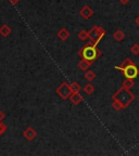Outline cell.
<instances>
[{
  "label": "cell",
  "instance_id": "obj_22",
  "mask_svg": "<svg viewBox=\"0 0 139 156\" xmlns=\"http://www.w3.org/2000/svg\"><path fill=\"white\" fill-rule=\"evenodd\" d=\"M10 1V3H11V5H16L17 3L20 2V0H9Z\"/></svg>",
  "mask_w": 139,
  "mask_h": 156
},
{
  "label": "cell",
  "instance_id": "obj_13",
  "mask_svg": "<svg viewBox=\"0 0 139 156\" xmlns=\"http://www.w3.org/2000/svg\"><path fill=\"white\" fill-rule=\"evenodd\" d=\"M134 86H135L134 79H130V78H125L124 81H123V83H122V87L125 88V89H128V90H130Z\"/></svg>",
  "mask_w": 139,
  "mask_h": 156
},
{
  "label": "cell",
  "instance_id": "obj_5",
  "mask_svg": "<svg viewBox=\"0 0 139 156\" xmlns=\"http://www.w3.org/2000/svg\"><path fill=\"white\" fill-rule=\"evenodd\" d=\"M72 92L73 91H72L71 85L68 83L66 81H62L56 89V93L61 98L62 100H68V98H70V95L72 94Z\"/></svg>",
  "mask_w": 139,
  "mask_h": 156
},
{
  "label": "cell",
  "instance_id": "obj_15",
  "mask_svg": "<svg viewBox=\"0 0 139 156\" xmlns=\"http://www.w3.org/2000/svg\"><path fill=\"white\" fill-rule=\"evenodd\" d=\"M83 89H84V91H85L86 94H88V95L93 94V93L95 92V90H96L95 86L91 85V83H87V85H85V86H84Z\"/></svg>",
  "mask_w": 139,
  "mask_h": 156
},
{
  "label": "cell",
  "instance_id": "obj_2",
  "mask_svg": "<svg viewBox=\"0 0 139 156\" xmlns=\"http://www.w3.org/2000/svg\"><path fill=\"white\" fill-rule=\"evenodd\" d=\"M98 46H96L93 41H89L83 47V48L78 51V55L81 56V58H85V60H88V61H96L98 58H100L102 52L97 48Z\"/></svg>",
  "mask_w": 139,
  "mask_h": 156
},
{
  "label": "cell",
  "instance_id": "obj_4",
  "mask_svg": "<svg viewBox=\"0 0 139 156\" xmlns=\"http://www.w3.org/2000/svg\"><path fill=\"white\" fill-rule=\"evenodd\" d=\"M88 33H89V40L93 41L96 46H98V44L105 36V29L100 26H97V25L91 27V29L88 30Z\"/></svg>",
  "mask_w": 139,
  "mask_h": 156
},
{
  "label": "cell",
  "instance_id": "obj_7",
  "mask_svg": "<svg viewBox=\"0 0 139 156\" xmlns=\"http://www.w3.org/2000/svg\"><path fill=\"white\" fill-rule=\"evenodd\" d=\"M23 136H24L27 141H33L37 136V131L33 127H27L26 129L23 131Z\"/></svg>",
  "mask_w": 139,
  "mask_h": 156
},
{
  "label": "cell",
  "instance_id": "obj_20",
  "mask_svg": "<svg viewBox=\"0 0 139 156\" xmlns=\"http://www.w3.org/2000/svg\"><path fill=\"white\" fill-rule=\"evenodd\" d=\"M7 129H8L7 126H5L3 122H0V136H2V134L5 133V131H7Z\"/></svg>",
  "mask_w": 139,
  "mask_h": 156
},
{
  "label": "cell",
  "instance_id": "obj_21",
  "mask_svg": "<svg viewBox=\"0 0 139 156\" xmlns=\"http://www.w3.org/2000/svg\"><path fill=\"white\" fill-rule=\"evenodd\" d=\"M5 118V112H2V111H0V122H2L3 119Z\"/></svg>",
  "mask_w": 139,
  "mask_h": 156
},
{
  "label": "cell",
  "instance_id": "obj_11",
  "mask_svg": "<svg viewBox=\"0 0 139 156\" xmlns=\"http://www.w3.org/2000/svg\"><path fill=\"white\" fill-rule=\"evenodd\" d=\"M125 36H126V35H125V33L123 32L122 29H116V30L114 32V34H113V38H114L117 42L123 41Z\"/></svg>",
  "mask_w": 139,
  "mask_h": 156
},
{
  "label": "cell",
  "instance_id": "obj_8",
  "mask_svg": "<svg viewBox=\"0 0 139 156\" xmlns=\"http://www.w3.org/2000/svg\"><path fill=\"white\" fill-rule=\"evenodd\" d=\"M68 99H70L72 104H74V105H78L83 102V95L79 92H72V94L70 95Z\"/></svg>",
  "mask_w": 139,
  "mask_h": 156
},
{
  "label": "cell",
  "instance_id": "obj_12",
  "mask_svg": "<svg viewBox=\"0 0 139 156\" xmlns=\"http://www.w3.org/2000/svg\"><path fill=\"white\" fill-rule=\"evenodd\" d=\"M11 27L9 26L8 24H3L0 26V35L2 37H8L10 34H11Z\"/></svg>",
  "mask_w": 139,
  "mask_h": 156
},
{
  "label": "cell",
  "instance_id": "obj_6",
  "mask_svg": "<svg viewBox=\"0 0 139 156\" xmlns=\"http://www.w3.org/2000/svg\"><path fill=\"white\" fill-rule=\"evenodd\" d=\"M93 13H95L93 9L91 7H89V5H84V7L79 10V15H81L84 20H89L93 15Z\"/></svg>",
  "mask_w": 139,
  "mask_h": 156
},
{
  "label": "cell",
  "instance_id": "obj_18",
  "mask_svg": "<svg viewBox=\"0 0 139 156\" xmlns=\"http://www.w3.org/2000/svg\"><path fill=\"white\" fill-rule=\"evenodd\" d=\"M112 107L114 108L115 111H121V110H123V108H125L124 105H123L122 103L120 102V101H117V100H113Z\"/></svg>",
  "mask_w": 139,
  "mask_h": 156
},
{
  "label": "cell",
  "instance_id": "obj_19",
  "mask_svg": "<svg viewBox=\"0 0 139 156\" xmlns=\"http://www.w3.org/2000/svg\"><path fill=\"white\" fill-rule=\"evenodd\" d=\"M130 52L135 55H139V44H134L130 47Z\"/></svg>",
  "mask_w": 139,
  "mask_h": 156
},
{
  "label": "cell",
  "instance_id": "obj_1",
  "mask_svg": "<svg viewBox=\"0 0 139 156\" xmlns=\"http://www.w3.org/2000/svg\"><path fill=\"white\" fill-rule=\"evenodd\" d=\"M115 69L121 71L125 78L130 79H136L139 76V67L130 60V58H125L122 64L115 66Z\"/></svg>",
  "mask_w": 139,
  "mask_h": 156
},
{
  "label": "cell",
  "instance_id": "obj_16",
  "mask_svg": "<svg viewBox=\"0 0 139 156\" xmlns=\"http://www.w3.org/2000/svg\"><path fill=\"white\" fill-rule=\"evenodd\" d=\"M85 79L87 81H89V83H91V81H93L97 78V75H96V73L95 72H93V71H87L85 73Z\"/></svg>",
  "mask_w": 139,
  "mask_h": 156
},
{
  "label": "cell",
  "instance_id": "obj_24",
  "mask_svg": "<svg viewBox=\"0 0 139 156\" xmlns=\"http://www.w3.org/2000/svg\"><path fill=\"white\" fill-rule=\"evenodd\" d=\"M135 23H136V24H137V25H138V26H139V15H138V16L136 17V19H135Z\"/></svg>",
  "mask_w": 139,
  "mask_h": 156
},
{
  "label": "cell",
  "instance_id": "obj_14",
  "mask_svg": "<svg viewBox=\"0 0 139 156\" xmlns=\"http://www.w3.org/2000/svg\"><path fill=\"white\" fill-rule=\"evenodd\" d=\"M77 37L79 40H82V41H86V40H88L89 39V33H88V30H85V29H82L81 32L77 34Z\"/></svg>",
  "mask_w": 139,
  "mask_h": 156
},
{
  "label": "cell",
  "instance_id": "obj_10",
  "mask_svg": "<svg viewBox=\"0 0 139 156\" xmlns=\"http://www.w3.org/2000/svg\"><path fill=\"white\" fill-rule=\"evenodd\" d=\"M93 62L88 61V60H85V58H82L81 61L78 62L77 66H78V68H79L81 71H87L88 68L91 66V64H93Z\"/></svg>",
  "mask_w": 139,
  "mask_h": 156
},
{
  "label": "cell",
  "instance_id": "obj_3",
  "mask_svg": "<svg viewBox=\"0 0 139 156\" xmlns=\"http://www.w3.org/2000/svg\"><path fill=\"white\" fill-rule=\"evenodd\" d=\"M112 99L113 100L120 101V102L124 105L125 108H126V107L136 99V97H135V94L130 90L125 89V88L122 87V88H120V89H117L116 92L112 95Z\"/></svg>",
  "mask_w": 139,
  "mask_h": 156
},
{
  "label": "cell",
  "instance_id": "obj_23",
  "mask_svg": "<svg viewBox=\"0 0 139 156\" xmlns=\"http://www.w3.org/2000/svg\"><path fill=\"white\" fill-rule=\"evenodd\" d=\"M119 1H120V2L122 3V5H126L127 3H130V0H119Z\"/></svg>",
  "mask_w": 139,
  "mask_h": 156
},
{
  "label": "cell",
  "instance_id": "obj_17",
  "mask_svg": "<svg viewBox=\"0 0 139 156\" xmlns=\"http://www.w3.org/2000/svg\"><path fill=\"white\" fill-rule=\"evenodd\" d=\"M70 85H71L72 91H73V92H79V91L83 89V87H82V86L79 85L77 81H73V83H71Z\"/></svg>",
  "mask_w": 139,
  "mask_h": 156
},
{
  "label": "cell",
  "instance_id": "obj_9",
  "mask_svg": "<svg viewBox=\"0 0 139 156\" xmlns=\"http://www.w3.org/2000/svg\"><path fill=\"white\" fill-rule=\"evenodd\" d=\"M57 36L59 37V39H60V40H62V41H65V40H68V39L71 37V33L68 32L66 28L62 27V28H60L58 30V33H57Z\"/></svg>",
  "mask_w": 139,
  "mask_h": 156
}]
</instances>
